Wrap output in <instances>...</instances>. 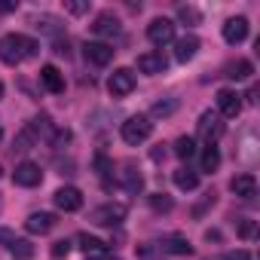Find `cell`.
Here are the masks:
<instances>
[{"label": "cell", "mask_w": 260, "mask_h": 260, "mask_svg": "<svg viewBox=\"0 0 260 260\" xmlns=\"http://www.w3.org/2000/svg\"><path fill=\"white\" fill-rule=\"evenodd\" d=\"M178 19H181L184 25H199V22H202V16H199L196 7H178Z\"/></svg>", "instance_id": "484cf974"}, {"label": "cell", "mask_w": 260, "mask_h": 260, "mask_svg": "<svg viewBox=\"0 0 260 260\" xmlns=\"http://www.w3.org/2000/svg\"><path fill=\"white\" fill-rule=\"evenodd\" d=\"M166 68H169V58L162 52H144V55H138V71L141 74H162Z\"/></svg>", "instance_id": "9a60e30c"}, {"label": "cell", "mask_w": 260, "mask_h": 260, "mask_svg": "<svg viewBox=\"0 0 260 260\" xmlns=\"http://www.w3.org/2000/svg\"><path fill=\"white\" fill-rule=\"evenodd\" d=\"M175 184H178L181 190H187V193H190V190H196V187H199V175H196L190 166H181V169L175 172Z\"/></svg>", "instance_id": "44dd1931"}, {"label": "cell", "mask_w": 260, "mask_h": 260, "mask_svg": "<svg viewBox=\"0 0 260 260\" xmlns=\"http://www.w3.org/2000/svg\"><path fill=\"white\" fill-rule=\"evenodd\" d=\"M150 205H153L156 211H172V199H169L166 193H153V196H150Z\"/></svg>", "instance_id": "f1b7e54d"}, {"label": "cell", "mask_w": 260, "mask_h": 260, "mask_svg": "<svg viewBox=\"0 0 260 260\" xmlns=\"http://www.w3.org/2000/svg\"><path fill=\"white\" fill-rule=\"evenodd\" d=\"M68 251H71V242H68V239H61V242L52 245V254H55V257H64Z\"/></svg>", "instance_id": "1f68e13d"}, {"label": "cell", "mask_w": 260, "mask_h": 260, "mask_svg": "<svg viewBox=\"0 0 260 260\" xmlns=\"http://www.w3.org/2000/svg\"><path fill=\"white\" fill-rule=\"evenodd\" d=\"M196 52H199V37H193V34H187L175 43V58L178 61H190V58H196Z\"/></svg>", "instance_id": "ac0fdd59"}, {"label": "cell", "mask_w": 260, "mask_h": 260, "mask_svg": "<svg viewBox=\"0 0 260 260\" xmlns=\"http://www.w3.org/2000/svg\"><path fill=\"white\" fill-rule=\"evenodd\" d=\"M254 233H257V223L254 220H242L239 223V236L242 239H254Z\"/></svg>", "instance_id": "4dcf8cb0"}, {"label": "cell", "mask_w": 260, "mask_h": 260, "mask_svg": "<svg viewBox=\"0 0 260 260\" xmlns=\"http://www.w3.org/2000/svg\"><path fill=\"white\" fill-rule=\"evenodd\" d=\"M40 83H43L46 92H52V95H61V92H64V77H61V71H58L55 64H43V68H40Z\"/></svg>", "instance_id": "4fadbf2b"}, {"label": "cell", "mask_w": 260, "mask_h": 260, "mask_svg": "<svg viewBox=\"0 0 260 260\" xmlns=\"http://www.w3.org/2000/svg\"><path fill=\"white\" fill-rule=\"evenodd\" d=\"M86 260H116V257H110V254H89Z\"/></svg>", "instance_id": "e575fe53"}, {"label": "cell", "mask_w": 260, "mask_h": 260, "mask_svg": "<svg viewBox=\"0 0 260 260\" xmlns=\"http://www.w3.org/2000/svg\"><path fill=\"white\" fill-rule=\"evenodd\" d=\"M217 166H220V150L214 144H208L202 150V172H217Z\"/></svg>", "instance_id": "603a6c76"}, {"label": "cell", "mask_w": 260, "mask_h": 260, "mask_svg": "<svg viewBox=\"0 0 260 260\" xmlns=\"http://www.w3.org/2000/svg\"><path fill=\"white\" fill-rule=\"evenodd\" d=\"M251 74H254V64L248 58H236L223 68V77H230V80H248Z\"/></svg>", "instance_id": "d6986e66"}, {"label": "cell", "mask_w": 260, "mask_h": 260, "mask_svg": "<svg viewBox=\"0 0 260 260\" xmlns=\"http://www.w3.org/2000/svg\"><path fill=\"white\" fill-rule=\"evenodd\" d=\"M0 98H4V83H0Z\"/></svg>", "instance_id": "8d00e7d4"}, {"label": "cell", "mask_w": 260, "mask_h": 260, "mask_svg": "<svg viewBox=\"0 0 260 260\" xmlns=\"http://www.w3.org/2000/svg\"><path fill=\"white\" fill-rule=\"evenodd\" d=\"M55 214H49V211H34V214H28V220H25V230L28 233H40V236H46L49 230H55Z\"/></svg>", "instance_id": "7c38bea8"}, {"label": "cell", "mask_w": 260, "mask_h": 260, "mask_svg": "<svg viewBox=\"0 0 260 260\" xmlns=\"http://www.w3.org/2000/svg\"><path fill=\"white\" fill-rule=\"evenodd\" d=\"M107 89H110L113 98L128 95V92L135 89V71H132V68H116V71L110 74V80H107Z\"/></svg>", "instance_id": "5b68a950"}, {"label": "cell", "mask_w": 260, "mask_h": 260, "mask_svg": "<svg viewBox=\"0 0 260 260\" xmlns=\"http://www.w3.org/2000/svg\"><path fill=\"white\" fill-rule=\"evenodd\" d=\"M16 10V4H0V13H13Z\"/></svg>", "instance_id": "d590c367"}, {"label": "cell", "mask_w": 260, "mask_h": 260, "mask_svg": "<svg viewBox=\"0 0 260 260\" xmlns=\"http://www.w3.org/2000/svg\"><path fill=\"white\" fill-rule=\"evenodd\" d=\"M43 181V172L37 162H19L16 172H13V184L16 187H37Z\"/></svg>", "instance_id": "ba28073f"}, {"label": "cell", "mask_w": 260, "mask_h": 260, "mask_svg": "<svg viewBox=\"0 0 260 260\" xmlns=\"http://www.w3.org/2000/svg\"><path fill=\"white\" fill-rule=\"evenodd\" d=\"M162 251H166V254H193V245H190V239H184L181 233H172V236L162 242Z\"/></svg>", "instance_id": "ffe728a7"}, {"label": "cell", "mask_w": 260, "mask_h": 260, "mask_svg": "<svg viewBox=\"0 0 260 260\" xmlns=\"http://www.w3.org/2000/svg\"><path fill=\"white\" fill-rule=\"evenodd\" d=\"M147 40L153 43V46H166V43H172L175 40V22H169V19H153L150 25H147Z\"/></svg>", "instance_id": "8992f818"}, {"label": "cell", "mask_w": 260, "mask_h": 260, "mask_svg": "<svg viewBox=\"0 0 260 260\" xmlns=\"http://www.w3.org/2000/svg\"><path fill=\"white\" fill-rule=\"evenodd\" d=\"M77 242H80V248H83L86 254H107V245H104L101 239L89 236V233H80V236H77Z\"/></svg>", "instance_id": "7402d4cb"}, {"label": "cell", "mask_w": 260, "mask_h": 260, "mask_svg": "<svg viewBox=\"0 0 260 260\" xmlns=\"http://www.w3.org/2000/svg\"><path fill=\"white\" fill-rule=\"evenodd\" d=\"M92 223L98 226H119L125 220V205L122 202H107V205H98L92 214H89Z\"/></svg>", "instance_id": "3957f363"}, {"label": "cell", "mask_w": 260, "mask_h": 260, "mask_svg": "<svg viewBox=\"0 0 260 260\" xmlns=\"http://www.w3.org/2000/svg\"><path fill=\"white\" fill-rule=\"evenodd\" d=\"M55 208H61V211H80L83 208V193L77 190V187H61V190H55Z\"/></svg>", "instance_id": "8fae6325"}, {"label": "cell", "mask_w": 260, "mask_h": 260, "mask_svg": "<svg viewBox=\"0 0 260 260\" xmlns=\"http://www.w3.org/2000/svg\"><path fill=\"white\" fill-rule=\"evenodd\" d=\"M119 135H122L125 144L138 147V144H144V141L153 135V122H150L147 116H128V119L122 122V128H119Z\"/></svg>", "instance_id": "7a4b0ae2"}, {"label": "cell", "mask_w": 260, "mask_h": 260, "mask_svg": "<svg viewBox=\"0 0 260 260\" xmlns=\"http://www.w3.org/2000/svg\"><path fill=\"white\" fill-rule=\"evenodd\" d=\"M92 31L101 34V37H116V34H119V19H116L113 13H101V16L95 19Z\"/></svg>", "instance_id": "e0dca14e"}, {"label": "cell", "mask_w": 260, "mask_h": 260, "mask_svg": "<svg viewBox=\"0 0 260 260\" xmlns=\"http://www.w3.org/2000/svg\"><path fill=\"white\" fill-rule=\"evenodd\" d=\"M34 25H37V28H40V31H46V34H55V37H58V34H61V28H58V22H55V19H52V16H40V19H37V22H34Z\"/></svg>", "instance_id": "4316f807"}, {"label": "cell", "mask_w": 260, "mask_h": 260, "mask_svg": "<svg viewBox=\"0 0 260 260\" xmlns=\"http://www.w3.org/2000/svg\"><path fill=\"white\" fill-rule=\"evenodd\" d=\"M217 113L220 116H239L242 113V95L236 89H220L217 92Z\"/></svg>", "instance_id": "9c48e42d"}, {"label": "cell", "mask_w": 260, "mask_h": 260, "mask_svg": "<svg viewBox=\"0 0 260 260\" xmlns=\"http://www.w3.org/2000/svg\"><path fill=\"white\" fill-rule=\"evenodd\" d=\"M220 260H254L248 251H230V254H223Z\"/></svg>", "instance_id": "836d02e7"}, {"label": "cell", "mask_w": 260, "mask_h": 260, "mask_svg": "<svg viewBox=\"0 0 260 260\" xmlns=\"http://www.w3.org/2000/svg\"><path fill=\"white\" fill-rule=\"evenodd\" d=\"M83 55H86V61H89V64L104 68V64H110V61H113V46L98 43V40H89V43L83 46Z\"/></svg>", "instance_id": "52a82bcc"}, {"label": "cell", "mask_w": 260, "mask_h": 260, "mask_svg": "<svg viewBox=\"0 0 260 260\" xmlns=\"http://www.w3.org/2000/svg\"><path fill=\"white\" fill-rule=\"evenodd\" d=\"M175 153H178L181 159H190V156L196 153V141H193V138H187V135H184V138H178V141H175Z\"/></svg>", "instance_id": "d4e9b609"}, {"label": "cell", "mask_w": 260, "mask_h": 260, "mask_svg": "<svg viewBox=\"0 0 260 260\" xmlns=\"http://www.w3.org/2000/svg\"><path fill=\"white\" fill-rule=\"evenodd\" d=\"M64 10L71 16H83V13H89V0H64Z\"/></svg>", "instance_id": "83f0119b"}, {"label": "cell", "mask_w": 260, "mask_h": 260, "mask_svg": "<svg viewBox=\"0 0 260 260\" xmlns=\"http://www.w3.org/2000/svg\"><path fill=\"white\" fill-rule=\"evenodd\" d=\"M119 184H122L128 193H138V190L144 187V178H141V172L135 169V162H125V166H122V172H119Z\"/></svg>", "instance_id": "2e32d148"}, {"label": "cell", "mask_w": 260, "mask_h": 260, "mask_svg": "<svg viewBox=\"0 0 260 260\" xmlns=\"http://www.w3.org/2000/svg\"><path fill=\"white\" fill-rule=\"evenodd\" d=\"M223 116L220 113H211V110H205L202 116H199V122H196V132H199V138H205L208 144H214L220 135H223Z\"/></svg>", "instance_id": "277c9868"}, {"label": "cell", "mask_w": 260, "mask_h": 260, "mask_svg": "<svg viewBox=\"0 0 260 260\" xmlns=\"http://www.w3.org/2000/svg\"><path fill=\"white\" fill-rule=\"evenodd\" d=\"M10 251H13L16 260H31V257H34V245H31L28 239H16V242L10 245Z\"/></svg>", "instance_id": "cb8c5ba5"}, {"label": "cell", "mask_w": 260, "mask_h": 260, "mask_svg": "<svg viewBox=\"0 0 260 260\" xmlns=\"http://www.w3.org/2000/svg\"><path fill=\"white\" fill-rule=\"evenodd\" d=\"M37 49H40V43L25 37V34H4V37H0V61L13 64V68L22 64L25 58L37 55Z\"/></svg>", "instance_id": "6da1fadb"}, {"label": "cell", "mask_w": 260, "mask_h": 260, "mask_svg": "<svg viewBox=\"0 0 260 260\" xmlns=\"http://www.w3.org/2000/svg\"><path fill=\"white\" fill-rule=\"evenodd\" d=\"M245 37H248V19L245 16H236V19H226L223 22V40L230 46H239Z\"/></svg>", "instance_id": "30bf717a"}, {"label": "cell", "mask_w": 260, "mask_h": 260, "mask_svg": "<svg viewBox=\"0 0 260 260\" xmlns=\"http://www.w3.org/2000/svg\"><path fill=\"white\" fill-rule=\"evenodd\" d=\"M230 190L239 196V199H254L257 196V178L254 175H236L233 181H230Z\"/></svg>", "instance_id": "5bb4252c"}, {"label": "cell", "mask_w": 260, "mask_h": 260, "mask_svg": "<svg viewBox=\"0 0 260 260\" xmlns=\"http://www.w3.org/2000/svg\"><path fill=\"white\" fill-rule=\"evenodd\" d=\"M175 107H178V101H156L153 104V116H169Z\"/></svg>", "instance_id": "f546056e"}, {"label": "cell", "mask_w": 260, "mask_h": 260, "mask_svg": "<svg viewBox=\"0 0 260 260\" xmlns=\"http://www.w3.org/2000/svg\"><path fill=\"white\" fill-rule=\"evenodd\" d=\"M13 242H16V233L7 230V226H0V245H7V248H10Z\"/></svg>", "instance_id": "d6a6232c"}]
</instances>
